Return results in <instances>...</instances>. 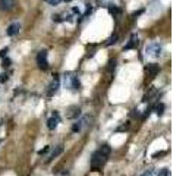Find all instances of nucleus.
<instances>
[{
	"mask_svg": "<svg viewBox=\"0 0 195 176\" xmlns=\"http://www.w3.org/2000/svg\"><path fill=\"white\" fill-rule=\"evenodd\" d=\"M110 153H111V148L109 144H103L98 150H96L93 153V156H91V170H94V172L101 170V167L109 160Z\"/></svg>",
	"mask_w": 195,
	"mask_h": 176,
	"instance_id": "nucleus-1",
	"label": "nucleus"
},
{
	"mask_svg": "<svg viewBox=\"0 0 195 176\" xmlns=\"http://www.w3.org/2000/svg\"><path fill=\"white\" fill-rule=\"evenodd\" d=\"M63 84H65V87L66 88H69V90H79L81 88V82L78 79V76L75 75V73H65V76H63Z\"/></svg>",
	"mask_w": 195,
	"mask_h": 176,
	"instance_id": "nucleus-2",
	"label": "nucleus"
},
{
	"mask_svg": "<svg viewBox=\"0 0 195 176\" xmlns=\"http://www.w3.org/2000/svg\"><path fill=\"white\" fill-rule=\"evenodd\" d=\"M161 52H163V47L160 46V43H150L145 47V54L150 56V57H154V59L160 57Z\"/></svg>",
	"mask_w": 195,
	"mask_h": 176,
	"instance_id": "nucleus-3",
	"label": "nucleus"
},
{
	"mask_svg": "<svg viewBox=\"0 0 195 176\" xmlns=\"http://www.w3.org/2000/svg\"><path fill=\"white\" fill-rule=\"evenodd\" d=\"M37 65L43 70H46L49 68V59H47V52L46 50H41L40 53L37 54Z\"/></svg>",
	"mask_w": 195,
	"mask_h": 176,
	"instance_id": "nucleus-4",
	"label": "nucleus"
},
{
	"mask_svg": "<svg viewBox=\"0 0 195 176\" xmlns=\"http://www.w3.org/2000/svg\"><path fill=\"white\" fill-rule=\"evenodd\" d=\"M15 6H16V0H0V10L3 12L13 10Z\"/></svg>",
	"mask_w": 195,
	"mask_h": 176,
	"instance_id": "nucleus-5",
	"label": "nucleus"
},
{
	"mask_svg": "<svg viewBox=\"0 0 195 176\" xmlns=\"http://www.w3.org/2000/svg\"><path fill=\"white\" fill-rule=\"evenodd\" d=\"M59 122H60V116H59V113H57V112H53V116L47 121V128H49L50 131H53V129L57 128Z\"/></svg>",
	"mask_w": 195,
	"mask_h": 176,
	"instance_id": "nucleus-6",
	"label": "nucleus"
},
{
	"mask_svg": "<svg viewBox=\"0 0 195 176\" xmlns=\"http://www.w3.org/2000/svg\"><path fill=\"white\" fill-rule=\"evenodd\" d=\"M59 76H55V79L53 82L50 84V87H49V90H47V97H53V95L57 93V90H59Z\"/></svg>",
	"mask_w": 195,
	"mask_h": 176,
	"instance_id": "nucleus-7",
	"label": "nucleus"
},
{
	"mask_svg": "<svg viewBox=\"0 0 195 176\" xmlns=\"http://www.w3.org/2000/svg\"><path fill=\"white\" fill-rule=\"evenodd\" d=\"M87 122H88V118H87V116H84L82 119L76 121V122L72 125V132H81V129L87 125Z\"/></svg>",
	"mask_w": 195,
	"mask_h": 176,
	"instance_id": "nucleus-8",
	"label": "nucleus"
},
{
	"mask_svg": "<svg viewBox=\"0 0 195 176\" xmlns=\"http://www.w3.org/2000/svg\"><path fill=\"white\" fill-rule=\"evenodd\" d=\"M19 31H21V24H19V22H13V24H10V25L7 27L6 34H7L9 37H13V35H16Z\"/></svg>",
	"mask_w": 195,
	"mask_h": 176,
	"instance_id": "nucleus-9",
	"label": "nucleus"
},
{
	"mask_svg": "<svg viewBox=\"0 0 195 176\" xmlns=\"http://www.w3.org/2000/svg\"><path fill=\"white\" fill-rule=\"evenodd\" d=\"M145 70L148 72V75L151 76V78H154L157 73H158V70H160V66L157 65V63H148L147 66H145Z\"/></svg>",
	"mask_w": 195,
	"mask_h": 176,
	"instance_id": "nucleus-10",
	"label": "nucleus"
},
{
	"mask_svg": "<svg viewBox=\"0 0 195 176\" xmlns=\"http://www.w3.org/2000/svg\"><path fill=\"white\" fill-rule=\"evenodd\" d=\"M69 119H78L79 116H81V109L78 107V106H72L69 109V113L66 115Z\"/></svg>",
	"mask_w": 195,
	"mask_h": 176,
	"instance_id": "nucleus-11",
	"label": "nucleus"
},
{
	"mask_svg": "<svg viewBox=\"0 0 195 176\" xmlns=\"http://www.w3.org/2000/svg\"><path fill=\"white\" fill-rule=\"evenodd\" d=\"M138 43H139V41H138V37L134 34V35L131 37L129 43H128L125 47H123V50H132V49H137V47H138Z\"/></svg>",
	"mask_w": 195,
	"mask_h": 176,
	"instance_id": "nucleus-12",
	"label": "nucleus"
},
{
	"mask_svg": "<svg viewBox=\"0 0 195 176\" xmlns=\"http://www.w3.org/2000/svg\"><path fill=\"white\" fill-rule=\"evenodd\" d=\"M62 153H63V145L60 144V145H57V147H56V148L53 150V153H52V154L49 156V159H47V163H50L52 160H55L56 157H57V156H60Z\"/></svg>",
	"mask_w": 195,
	"mask_h": 176,
	"instance_id": "nucleus-13",
	"label": "nucleus"
},
{
	"mask_svg": "<svg viewBox=\"0 0 195 176\" xmlns=\"http://www.w3.org/2000/svg\"><path fill=\"white\" fill-rule=\"evenodd\" d=\"M153 110H155V113L158 115V116H161L163 113H164V104L163 103H160V104H155L153 107Z\"/></svg>",
	"mask_w": 195,
	"mask_h": 176,
	"instance_id": "nucleus-14",
	"label": "nucleus"
},
{
	"mask_svg": "<svg viewBox=\"0 0 195 176\" xmlns=\"http://www.w3.org/2000/svg\"><path fill=\"white\" fill-rule=\"evenodd\" d=\"M157 176H170V172H169L167 167H163V169H160L157 172Z\"/></svg>",
	"mask_w": 195,
	"mask_h": 176,
	"instance_id": "nucleus-15",
	"label": "nucleus"
},
{
	"mask_svg": "<svg viewBox=\"0 0 195 176\" xmlns=\"http://www.w3.org/2000/svg\"><path fill=\"white\" fill-rule=\"evenodd\" d=\"M116 41H117V34H113V35H111L110 38L107 40V43H106V46H111V44H114Z\"/></svg>",
	"mask_w": 195,
	"mask_h": 176,
	"instance_id": "nucleus-16",
	"label": "nucleus"
},
{
	"mask_svg": "<svg viewBox=\"0 0 195 176\" xmlns=\"http://www.w3.org/2000/svg\"><path fill=\"white\" fill-rule=\"evenodd\" d=\"M109 12H110L111 15H114V16H116V15H119V13H120V10H119V9H117L116 6H113V7H111V6H109Z\"/></svg>",
	"mask_w": 195,
	"mask_h": 176,
	"instance_id": "nucleus-17",
	"label": "nucleus"
},
{
	"mask_svg": "<svg viewBox=\"0 0 195 176\" xmlns=\"http://www.w3.org/2000/svg\"><path fill=\"white\" fill-rule=\"evenodd\" d=\"M154 172H155L154 169H148V170H145L144 173H141L139 176H153V175H154Z\"/></svg>",
	"mask_w": 195,
	"mask_h": 176,
	"instance_id": "nucleus-18",
	"label": "nucleus"
},
{
	"mask_svg": "<svg viewBox=\"0 0 195 176\" xmlns=\"http://www.w3.org/2000/svg\"><path fill=\"white\" fill-rule=\"evenodd\" d=\"M10 63H12V60H10V59H4L1 66H3V68H7V66H10Z\"/></svg>",
	"mask_w": 195,
	"mask_h": 176,
	"instance_id": "nucleus-19",
	"label": "nucleus"
},
{
	"mask_svg": "<svg viewBox=\"0 0 195 176\" xmlns=\"http://www.w3.org/2000/svg\"><path fill=\"white\" fill-rule=\"evenodd\" d=\"M49 150H50V145H47V147H44L43 150H40V151H38V154H40V156H43V154H46Z\"/></svg>",
	"mask_w": 195,
	"mask_h": 176,
	"instance_id": "nucleus-20",
	"label": "nucleus"
},
{
	"mask_svg": "<svg viewBox=\"0 0 195 176\" xmlns=\"http://www.w3.org/2000/svg\"><path fill=\"white\" fill-rule=\"evenodd\" d=\"M129 128V122H126V125H122V126H119L117 128V131H126Z\"/></svg>",
	"mask_w": 195,
	"mask_h": 176,
	"instance_id": "nucleus-21",
	"label": "nucleus"
},
{
	"mask_svg": "<svg viewBox=\"0 0 195 176\" xmlns=\"http://www.w3.org/2000/svg\"><path fill=\"white\" fill-rule=\"evenodd\" d=\"M6 81H7V75H6V73H1V75H0V82L3 84V82H6Z\"/></svg>",
	"mask_w": 195,
	"mask_h": 176,
	"instance_id": "nucleus-22",
	"label": "nucleus"
},
{
	"mask_svg": "<svg viewBox=\"0 0 195 176\" xmlns=\"http://www.w3.org/2000/svg\"><path fill=\"white\" fill-rule=\"evenodd\" d=\"M60 1H63V0H49V3H50L52 6H57Z\"/></svg>",
	"mask_w": 195,
	"mask_h": 176,
	"instance_id": "nucleus-23",
	"label": "nucleus"
},
{
	"mask_svg": "<svg viewBox=\"0 0 195 176\" xmlns=\"http://www.w3.org/2000/svg\"><path fill=\"white\" fill-rule=\"evenodd\" d=\"M131 115H132V118H137V116H139V110H138V109H134Z\"/></svg>",
	"mask_w": 195,
	"mask_h": 176,
	"instance_id": "nucleus-24",
	"label": "nucleus"
},
{
	"mask_svg": "<svg viewBox=\"0 0 195 176\" xmlns=\"http://www.w3.org/2000/svg\"><path fill=\"white\" fill-rule=\"evenodd\" d=\"M7 52H9V49H7V47H4V49H3V50H1V52H0V57H4V56H6V53H7Z\"/></svg>",
	"mask_w": 195,
	"mask_h": 176,
	"instance_id": "nucleus-25",
	"label": "nucleus"
},
{
	"mask_svg": "<svg viewBox=\"0 0 195 176\" xmlns=\"http://www.w3.org/2000/svg\"><path fill=\"white\" fill-rule=\"evenodd\" d=\"M72 12H73V13H81V12H79V9H78V7H73V9H72Z\"/></svg>",
	"mask_w": 195,
	"mask_h": 176,
	"instance_id": "nucleus-26",
	"label": "nucleus"
},
{
	"mask_svg": "<svg viewBox=\"0 0 195 176\" xmlns=\"http://www.w3.org/2000/svg\"><path fill=\"white\" fill-rule=\"evenodd\" d=\"M65 1H70V0H65Z\"/></svg>",
	"mask_w": 195,
	"mask_h": 176,
	"instance_id": "nucleus-27",
	"label": "nucleus"
},
{
	"mask_svg": "<svg viewBox=\"0 0 195 176\" xmlns=\"http://www.w3.org/2000/svg\"><path fill=\"white\" fill-rule=\"evenodd\" d=\"M0 142H1V139H0Z\"/></svg>",
	"mask_w": 195,
	"mask_h": 176,
	"instance_id": "nucleus-28",
	"label": "nucleus"
}]
</instances>
